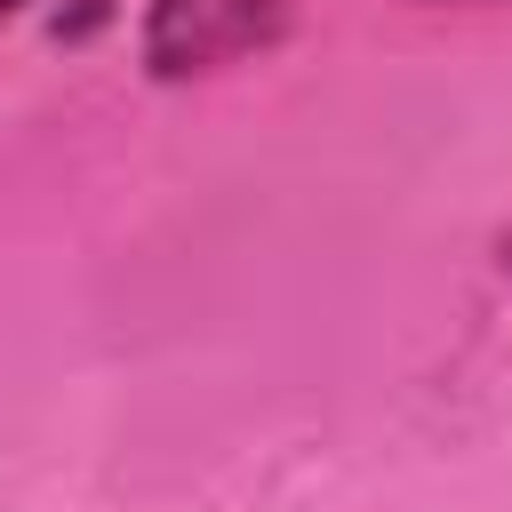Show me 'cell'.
I'll return each instance as SVG.
<instances>
[{
    "label": "cell",
    "mask_w": 512,
    "mask_h": 512,
    "mask_svg": "<svg viewBox=\"0 0 512 512\" xmlns=\"http://www.w3.org/2000/svg\"><path fill=\"white\" fill-rule=\"evenodd\" d=\"M16 8H24V0H0V24H8V16H16Z\"/></svg>",
    "instance_id": "obj_2"
},
{
    "label": "cell",
    "mask_w": 512,
    "mask_h": 512,
    "mask_svg": "<svg viewBox=\"0 0 512 512\" xmlns=\"http://www.w3.org/2000/svg\"><path fill=\"white\" fill-rule=\"evenodd\" d=\"M288 0H152V24H144V56L152 72H216L232 64L240 48H256L272 24H280Z\"/></svg>",
    "instance_id": "obj_1"
}]
</instances>
